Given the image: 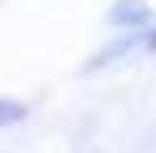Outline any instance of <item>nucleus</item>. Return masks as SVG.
Listing matches in <instances>:
<instances>
[{
    "instance_id": "obj_3",
    "label": "nucleus",
    "mask_w": 156,
    "mask_h": 153,
    "mask_svg": "<svg viewBox=\"0 0 156 153\" xmlns=\"http://www.w3.org/2000/svg\"><path fill=\"white\" fill-rule=\"evenodd\" d=\"M150 47H153V50H156V33H153V37H150Z\"/></svg>"
},
{
    "instance_id": "obj_1",
    "label": "nucleus",
    "mask_w": 156,
    "mask_h": 153,
    "mask_svg": "<svg viewBox=\"0 0 156 153\" xmlns=\"http://www.w3.org/2000/svg\"><path fill=\"white\" fill-rule=\"evenodd\" d=\"M146 20H150V10L143 0H120L110 10V24H116V27H140Z\"/></svg>"
},
{
    "instance_id": "obj_2",
    "label": "nucleus",
    "mask_w": 156,
    "mask_h": 153,
    "mask_svg": "<svg viewBox=\"0 0 156 153\" xmlns=\"http://www.w3.org/2000/svg\"><path fill=\"white\" fill-rule=\"evenodd\" d=\"M23 117H27V107H23V103H13V100H0V126L20 123Z\"/></svg>"
}]
</instances>
